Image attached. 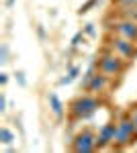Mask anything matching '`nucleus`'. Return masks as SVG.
Here are the masks:
<instances>
[{"label": "nucleus", "instance_id": "1", "mask_svg": "<svg viewBox=\"0 0 137 153\" xmlns=\"http://www.w3.org/2000/svg\"><path fill=\"white\" fill-rule=\"evenodd\" d=\"M96 68L103 71V74H106L109 78H113L115 82H119V80L125 76L127 68H129V61L123 59L121 55H117L111 49L103 47L100 53L96 55Z\"/></svg>", "mask_w": 137, "mask_h": 153}, {"label": "nucleus", "instance_id": "2", "mask_svg": "<svg viewBox=\"0 0 137 153\" xmlns=\"http://www.w3.org/2000/svg\"><path fill=\"white\" fill-rule=\"evenodd\" d=\"M100 96L96 94H82L78 98H74L70 102V114H72V120H88V118L100 108Z\"/></svg>", "mask_w": 137, "mask_h": 153}, {"label": "nucleus", "instance_id": "3", "mask_svg": "<svg viewBox=\"0 0 137 153\" xmlns=\"http://www.w3.org/2000/svg\"><path fill=\"white\" fill-rule=\"evenodd\" d=\"M104 29H106V33H115L123 39L137 43V23L131 19H123V16L109 12V16L104 19Z\"/></svg>", "mask_w": 137, "mask_h": 153}, {"label": "nucleus", "instance_id": "4", "mask_svg": "<svg viewBox=\"0 0 137 153\" xmlns=\"http://www.w3.org/2000/svg\"><path fill=\"white\" fill-rule=\"evenodd\" d=\"M137 141V129L129 112H123L117 118V135H115V149H125Z\"/></svg>", "mask_w": 137, "mask_h": 153}, {"label": "nucleus", "instance_id": "5", "mask_svg": "<svg viewBox=\"0 0 137 153\" xmlns=\"http://www.w3.org/2000/svg\"><path fill=\"white\" fill-rule=\"evenodd\" d=\"M103 47L115 51L117 55H121L123 59H127L129 63H131L133 59H137V43L129 41V39H123V37L115 35V33H106Z\"/></svg>", "mask_w": 137, "mask_h": 153}, {"label": "nucleus", "instance_id": "6", "mask_svg": "<svg viewBox=\"0 0 137 153\" xmlns=\"http://www.w3.org/2000/svg\"><path fill=\"white\" fill-rule=\"evenodd\" d=\"M72 149L76 153H92L98 151V143H96V133L92 129H82L74 139H72Z\"/></svg>", "mask_w": 137, "mask_h": 153}, {"label": "nucleus", "instance_id": "7", "mask_svg": "<svg viewBox=\"0 0 137 153\" xmlns=\"http://www.w3.org/2000/svg\"><path fill=\"white\" fill-rule=\"evenodd\" d=\"M113 86H115L113 78H109L106 74H103L100 70H96L94 76L88 80V84L84 86V90L90 92V94H96V96H104V94H109V90H111Z\"/></svg>", "mask_w": 137, "mask_h": 153}, {"label": "nucleus", "instance_id": "8", "mask_svg": "<svg viewBox=\"0 0 137 153\" xmlns=\"http://www.w3.org/2000/svg\"><path fill=\"white\" fill-rule=\"evenodd\" d=\"M115 135H117V120L103 125L96 133V143H98V151L100 149H115Z\"/></svg>", "mask_w": 137, "mask_h": 153}, {"label": "nucleus", "instance_id": "9", "mask_svg": "<svg viewBox=\"0 0 137 153\" xmlns=\"http://www.w3.org/2000/svg\"><path fill=\"white\" fill-rule=\"evenodd\" d=\"M111 12L117 14V16H123V19H131L137 23V6H131V4H115L111 6Z\"/></svg>", "mask_w": 137, "mask_h": 153}, {"label": "nucleus", "instance_id": "10", "mask_svg": "<svg viewBox=\"0 0 137 153\" xmlns=\"http://www.w3.org/2000/svg\"><path fill=\"white\" fill-rule=\"evenodd\" d=\"M47 100H49V108H51L53 117H55V118H61V117H64V102H61V98L51 92V94L47 96Z\"/></svg>", "mask_w": 137, "mask_h": 153}, {"label": "nucleus", "instance_id": "11", "mask_svg": "<svg viewBox=\"0 0 137 153\" xmlns=\"http://www.w3.org/2000/svg\"><path fill=\"white\" fill-rule=\"evenodd\" d=\"M80 71H82L80 65H72V68H70V71L66 74V76H64V78H61V80H59V84H61V86H66V84H72L74 80H76V78H78V76H80Z\"/></svg>", "mask_w": 137, "mask_h": 153}, {"label": "nucleus", "instance_id": "12", "mask_svg": "<svg viewBox=\"0 0 137 153\" xmlns=\"http://www.w3.org/2000/svg\"><path fill=\"white\" fill-rule=\"evenodd\" d=\"M0 141L4 143V145H10V143L14 141V133H12L8 127H2V129H0Z\"/></svg>", "mask_w": 137, "mask_h": 153}, {"label": "nucleus", "instance_id": "13", "mask_svg": "<svg viewBox=\"0 0 137 153\" xmlns=\"http://www.w3.org/2000/svg\"><path fill=\"white\" fill-rule=\"evenodd\" d=\"M84 39H86V33H84V31H78L76 35L72 37V41H70V43H72V47L76 49V47H80L82 43H84Z\"/></svg>", "mask_w": 137, "mask_h": 153}, {"label": "nucleus", "instance_id": "14", "mask_svg": "<svg viewBox=\"0 0 137 153\" xmlns=\"http://www.w3.org/2000/svg\"><path fill=\"white\" fill-rule=\"evenodd\" d=\"M98 2H100V0H88V2H84V4L80 6V10H78V12H80V14H86V12L90 10L92 6H96Z\"/></svg>", "mask_w": 137, "mask_h": 153}, {"label": "nucleus", "instance_id": "15", "mask_svg": "<svg viewBox=\"0 0 137 153\" xmlns=\"http://www.w3.org/2000/svg\"><path fill=\"white\" fill-rule=\"evenodd\" d=\"M6 61H8V47L2 45L0 47V63H6Z\"/></svg>", "mask_w": 137, "mask_h": 153}, {"label": "nucleus", "instance_id": "16", "mask_svg": "<svg viewBox=\"0 0 137 153\" xmlns=\"http://www.w3.org/2000/svg\"><path fill=\"white\" fill-rule=\"evenodd\" d=\"M84 33H86V35H90V37H94V35H96V31H94V25L88 23L86 27H84Z\"/></svg>", "mask_w": 137, "mask_h": 153}, {"label": "nucleus", "instance_id": "17", "mask_svg": "<svg viewBox=\"0 0 137 153\" xmlns=\"http://www.w3.org/2000/svg\"><path fill=\"white\" fill-rule=\"evenodd\" d=\"M129 114H131V118H133V123H135V129H137V104L129 108Z\"/></svg>", "mask_w": 137, "mask_h": 153}, {"label": "nucleus", "instance_id": "18", "mask_svg": "<svg viewBox=\"0 0 137 153\" xmlns=\"http://www.w3.org/2000/svg\"><path fill=\"white\" fill-rule=\"evenodd\" d=\"M0 112H6V96L0 94Z\"/></svg>", "mask_w": 137, "mask_h": 153}, {"label": "nucleus", "instance_id": "19", "mask_svg": "<svg viewBox=\"0 0 137 153\" xmlns=\"http://www.w3.org/2000/svg\"><path fill=\"white\" fill-rule=\"evenodd\" d=\"M115 4H131V6H137V0H113Z\"/></svg>", "mask_w": 137, "mask_h": 153}, {"label": "nucleus", "instance_id": "20", "mask_svg": "<svg viewBox=\"0 0 137 153\" xmlns=\"http://www.w3.org/2000/svg\"><path fill=\"white\" fill-rule=\"evenodd\" d=\"M16 80H19L21 86H27V80H25V74H23V71H16Z\"/></svg>", "mask_w": 137, "mask_h": 153}, {"label": "nucleus", "instance_id": "21", "mask_svg": "<svg viewBox=\"0 0 137 153\" xmlns=\"http://www.w3.org/2000/svg\"><path fill=\"white\" fill-rule=\"evenodd\" d=\"M6 82H8V74H0V84L6 86Z\"/></svg>", "mask_w": 137, "mask_h": 153}, {"label": "nucleus", "instance_id": "22", "mask_svg": "<svg viewBox=\"0 0 137 153\" xmlns=\"http://www.w3.org/2000/svg\"><path fill=\"white\" fill-rule=\"evenodd\" d=\"M37 33H39V37H41V39L45 37V31H43V27H39V31H37Z\"/></svg>", "mask_w": 137, "mask_h": 153}, {"label": "nucleus", "instance_id": "23", "mask_svg": "<svg viewBox=\"0 0 137 153\" xmlns=\"http://www.w3.org/2000/svg\"><path fill=\"white\" fill-rule=\"evenodd\" d=\"M12 4H14V0H6V6H8V8H10Z\"/></svg>", "mask_w": 137, "mask_h": 153}]
</instances>
